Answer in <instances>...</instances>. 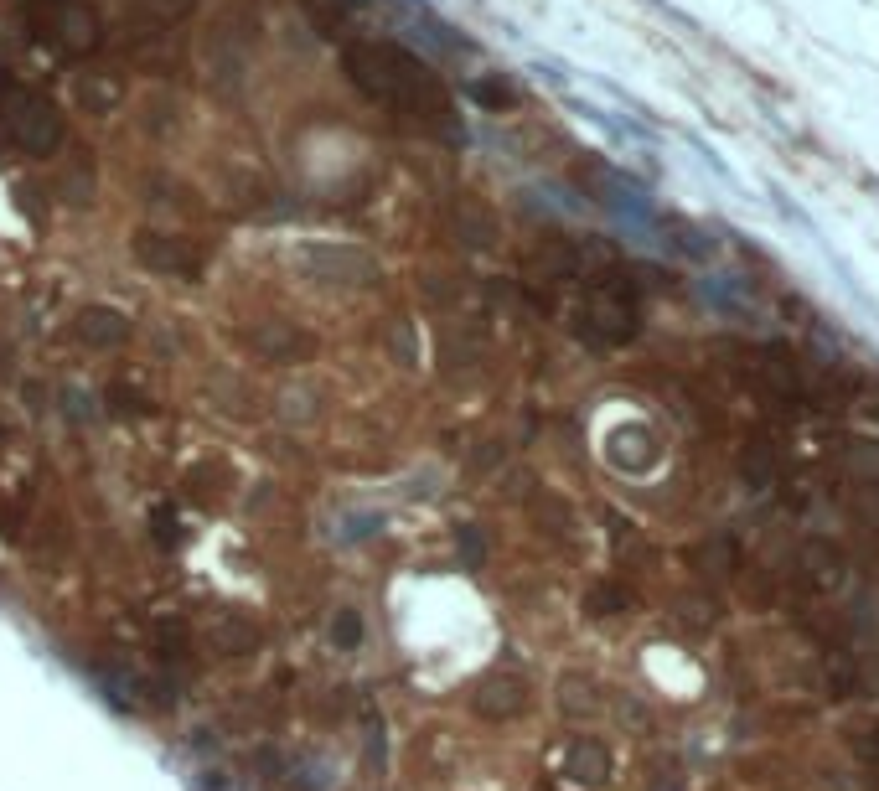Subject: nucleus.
I'll list each match as a JSON object with an SVG mask.
<instances>
[{"label": "nucleus", "instance_id": "2eb2a0df", "mask_svg": "<svg viewBox=\"0 0 879 791\" xmlns=\"http://www.w3.org/2000/svg\"><path fill=\"white\" fill-rule=\"evenodd\" d=\"M776 471H781V450H776V440L750 435V445H745V476H750V486H771Z\"/></svg>", "mask_w": 879, "mask_h": 791}, {"label": "nucleus", "instance_id": "a878e982", "mask_svg": "<svg viewBox=\"0 0 879 791\" xmlns=\"http://www.w3.org/2000/svg\"><path fill=\"white\" fill-rule=\"evenodd\" d=\"M393 352H399L404 362H419V342H414V326H399V331H393Z\"/></svg>", "mask_w": 879, "mask_h": 791}, {"label": "nucleus", "instance_id": "0eeeda50", "mask_svg": "<svg viewBox=\"0 0 879 791\" xmlns=\"http://www.w3.org/2000/svg\"><path fill=\"white\" fill-rule=\"evenodd\" d=\"M47 37L63 52H88V47L99 42V21H94V11H88V6H78V0H52Z\"/></svg>", "mask_w": 879, "mask_h": 791}, {"label": "nucleus", "instance_id": "b1692460", "mask_svg": "<svg viewBox=\"0 0 879 791\" xmlns=\"http://www.w3.org/2000/svg\"><path fill=\"white\" fill-rule=\"evenodd\" d=\"M109 409H114V414H135V419H140V414H150V404L140 399L135 388H109Z\"/></svg>", "mask_w": 879, "mask_h": 791}, {"label": "nucleus", "instance_id": "f3484780", "mask_svg": "<svg viewBox=\"0 0 879 791\" xmlns=\"http://www.w3.org/2000/svg\"><path fill=\"white\" fill-rule=\"evenodd\" d=\"M626 605H631V590H626V585H611V580H605V585H590V595H585V611H590V616H621Z\"/></svg>", "mask_w": 879, "mask_h": 791}, {"label": "nucleus", "instance_id": "1a4fd4ad", "mask_svg": "<svg viewBox=\"0 0 879 791\" xmlns=\"http://www.w3.org/2000/svg\"><path fill=\"white\" fill-rule=\"evenodd\" d=\"M605 455L621 466V471H652L657 466V435L647 430V424H621V430H611V440H605Z\"/></svg>", "mask_w": 879, "mask_h": 791}, {"label": "nucleus", "instance_id": "f03ea898", "mask_svg": "<svg viewBox=\"0 0 879 791\" xmlns=\"http://www.w3.org/2000/svg\"><path fill=\"white\" fill-rule=\"evenodd\" d=\"M580 331L600 347H621L636 337V295L621 275H600L580 306Z\"/></svg>", "mask_w": 879, "mask_h": 791}, {"label": "nucleus", "instance_id": "6e6552de", "mask_svg": "<svg viewBox=\"0 0 879 791\" xmlns=\"http://www.w3.org/2000/svg\"><path fill=\"white\" fill-rule=\"evenodd\" d=\"M254 352L264 362H306L316 352V337L300 331L295 321H264V326H254Z\"/></svg>", "mask_w": 879, "mask_h": 791}, {"label": "nucleus", "instance_id": "6ab92c4d", "mask_svg": "<svg viewBox=\"0 0 879 791\" xmlns=\"http://www.w3.org/2000/svg\"><path fill=\"white\" fill-rule=\"evenodd\" d=\"M456 554H461L466 569L487 564V538H481V528H456Z\"/></svg>", "mask_w": 879, "mask_h": 791}, {"label": "nucleus", "instance_id": "f257e3e1", "mask_svg": "<svg viewBox=\"0 0 879 791\" xmlns=\"http://www.w3.org/2000/svg\"><path fill=\"white\" fill-rule=\"evenodd\" d=\"M347 78L368 94L373 104H388V109H404L414 119H424L430 130H440L445 140H456V109H450L440 78L430 73V63H419V57L399 42H378V37H362L347 47Z\"/></svg>", "mask_w": 879, "mask_h": 791}, {"label": "nucleus", "instance_id": "ddd939ff", "mask_svg": "<svg viewBox=\"0 0 879 791\" xmlns=\"http://www.w3.org/2000/svg\"><path fill=\"white\" fill-rule=\"evenodd\" d=\"M73 331H78L83 347H119V342L130 337V321L119 316V311H109V306H88Z\"/></svg>", "mask_w": 879, "mask_h": 791}, {"label": "nucleus", "instance_id": "7ed1b4c3", "mask_svg": "<svg viewBox=\"0 0 879 791\" xmlns=\"http://www.w3.org/2000/svg\"><path fill=\"white\" fill-rule=\"evenodd\" d=\"M0 119H6L11 140L37 161L63 145V114H57L42 94H32V88H6V94H0Z\"/></svg>", "mask_w": 879, "mask_h": 791}, {"label": "nucleus", "instance_id": "4be33fe9", "mask_svg": "<svg viewBox=\"0 0 879 791\" xmlns=\"http://www.w3.org/2000/svg\"><path fill=\"white\" fill-rule=\"evenodd\" d=\"M683 621L704 631V626H714V621H719V605H714L709 595H688V600H683Z\"/></svg>", "mask_w": 879, "mask_h": 791}, {"label": "nucleus", "instance_id": "423d86ee", "mask_svg": "<svg viewBox=\"0 0 879 791\" xmlns=\"http://www.w3.org/2000/svg\"><path fill=\"white\" fill-rule=\"evenodd\" d=\"M471 709H476L481 719H492V724L518 719V714L528 709V683H523L518 673H487V678L471 688Z\"/></svg>", "mask_w": 879, "mask_h": 791}, {"label": "nucleus", "instance_id": "a211bd4d", "mask_svg": "<svg viewBox=\"0 0 879 791\" xmlns=\"http://www.w3.org/2000/svg\"><path fill=\"white\" fill-rule=\"evenodd\" d=\"M466 94H471L476 104H487V109H507L512 99H518V94H512L507 83H497V78H476V83H466Z\"/></svg>", "mask_w": 879, "mask_h": 791}, {"label": "nucleus", "instance_id": "5701e85b", "mask_svg": "<svg viewBox=\"0 0 879 791\" xmlns=\"http://www.w3.org/2000/svg\"><path fill=\"white\" fill-rule=\"evenodd\" d=\"M331 642H337V647H357V642H362V621H357V611H342L337 621H331Z\"/></svg>", "mask_w": 879, "mask_h": 791}, {"label": "nucleus", "instance_id": "f8f14e48", "mask_svg": "<svg viewBox=\"0 0 879 791\" xmlns=\"http://www.w3.org/2000/svg\"><path fill=\"white\" fill-rule=\"evenodd\" d=\"M207 642H212V652H223V657H244V652L259 647V626L249 616H238V611H223L218 621L207 626Z\"/></svg>", "mask_w": 879, "mask_h": 791}, {"label": "nucleus", "instance_id": "9d476101", "mask_svg": "<svg viewBox=\"0 0 879 791\" xmlns=\"http://www.w3.org/2000/svg\"><path fill=\"white\" fill-rule=\"evenodd\" d=\"M564 776L580 781V786H600L611 781V745L595 740V735H574L564 750Z\"/></svg>", "mask_w": 879, "mask_h": 791}, {"label": "nucleus", "instance_id": "412c9836", "mask_svg": "<svg viewBox=\"0 0 879 791\" xmlns=\"http://www.w3.org/2000/svg\"><path fill=\"white\" fill-rule=\"evenodd\" d=\"M78 99H83L88 109H109V104L119 99V88L104 83V78H83V83H78Z\"/></svg>", "mask_w": 879, "mask_h": 791}, {"label": "nucleus", "instance_id": "39448f33", "mask_svg": "<svg viewBox=\"0 0 879 791\" xmlns=\"http://www.w3.org/2000/svg\"><path fill=\"white\" fill-rule=\"evenodd\" d=\"M135 259L150 269V275H166V280H197L202 275L197 243L176 238V233H156V228L135 233Z\"/></svg>", "mask_w": 879, "mask_h": 791}, {"label": "nucleus", "instance_id": "dca6fc26", "mask_svg": "<svg viewBox=\"0 0 879 791\" xmlns=\"http://www.w3.org/2000/svg\"><path fill=\"white\" fill-rule=\"evenodd\" d=\"M559 709H564L569 719H580V714H595V709H600V698H595V683H590V678H580V673H569V678L559 683Z\"/></svg>", "mask_w": 879, "mask_h": 791}, {"label": "nucleus", "instance_id": "4468645a", "mask_svg": "<svg viewBox=\"0 0 879 791\" xmlns=\"http://www.w3.org/2000/svg\"><path fill=\"white\" fill-rule=\"evenodd\" d=\"M693 569H699L704 580H724V574H735V569H740V543H735V533L704 538L699 549H693Z\"/></svg>", "mask_w": 879, "mask_h": 791}, {"label": "nucleus", "instance_id": "bb28decb", "mask_svg": "<svg viewBox=\"0 0 879 791\" xmlns=\"http://www.w3.org/2000/svg\"><path fill=\"white\" fill-rule=\"evenodd\" d=\"M150 6H161V11H187L192 0H150Z\"/></svg>", "mask_w": 879, "mask_h": 791}, {"label": "nucleus", "instance_id": "cd10ccee", "mask_svg": "<svg viewBox=\"0 0 879 791\" xmlns=\"http://www.w3.org/2000/svg\"><path fill=\"white\" fill-rule=\"evenodd\" d=\"M869 750H874V755H879V729H874V740H869Z\"/></svg>", "mask_w": 879, "mask_h": 791}, {"label": "nucleus", "instance_id": "9b49d317", "mask_svg": "<svg viewBox=\"0 0 879 791\" xmlns=\"http://www.w3.org/2000/svg\"><path fill=\"white\" fill-rule=\"evenodd\" d=\"M802 574L812 590H838L848 580V559L833 538H812V543H802Z\"/></svg>", "mask_w": 879, "mask_h": 791}, {"label": "nucleus", "instance_id": "20e7f679", "mask_svg": "<svg viewBox=\"0 0 879 791\" xmlns=\"http://www.w3.org/2000/svg\"><path fill=\"white\" fill-rule=\"evenodd\" d=\"M295 264L306 269L316 285H373L378 280V259H368L352 243H306L295 254Z\"/></svg>", "mask_w": 879, "mask_h": 791}, {"label": "nucleus", "instance_id": "393cba45", "mask_svg": "<svg viewBox=\"0 0 879 791\" xmlns=\"http://www.w3.org/2000/svg\"><path fill=\"white\" fill-rule=\"evenodd\" d=\"M150 523H156V543H176V512L171 507H156Z\"/></svg>", "mask_w": 879, "mask_h": 791}, {"label": "nucleus", "instance_id": "aec40b11", "mask_svg": "<svg viewBox=\"0 0 879 791\" xmlns=\"http://www.w3.org/2000/svg\"><path fill=\"white\" fill-rule=\"evenodd\" d=\"M156 647H161V657H187V626L181 621H156Z\"/></svg>", "mask_w": 879, "mask_h": 791}]
</instances>
